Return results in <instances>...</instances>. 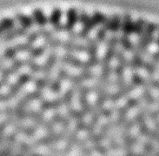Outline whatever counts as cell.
<instances>
[{"label": "cell", "mask_w": 159, "mask_h": 156, "mask_svg": "<svg viewBox=\"0 0 159 156\" xmlns=\"http://www.w3.org/2000/svg\"><path fill=\"white\" fill-rule=\"evenodd\" d=\"M43 59L28 53L22 63L35 90L20 100L23 107L39 100V109L26 114L33 137L46 133L40 147L55 156L57 146L71 147V156H123L133 133L137 113L138 59L125 14L52 9L38 23ZM23 120V121H24ZM39 147V148H40Z\"/></svg>", "instance_id": "obj_1"}]
</instances>
